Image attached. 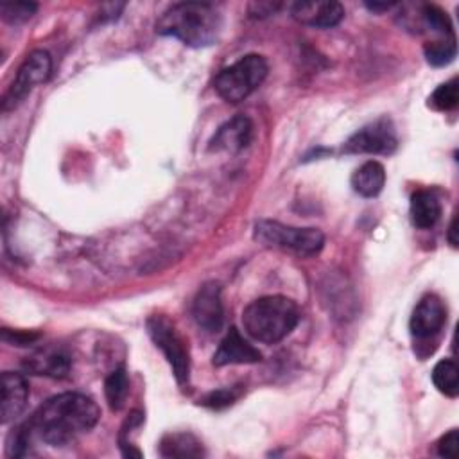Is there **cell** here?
Segmentation results:
<instances>
[{
	"instance_id": "29",
	"label": "cell",
	"mask_w": 459,
	"mask_h": 459,
	"mask_svg": "<svg viewBox=\"0 0 459 459\" xmlns=\"http://www.w3.org/2000/svg\"><path fill=\"white\" fill-rule=\"evenodd\" d=\"M366 8H368L370 12H373V13H382V12L391 10L393 4H386V3H384V4H380V3H373V4H371V3H368Z\"/></svg>"
},
{
	"instance_id": "16",
	"label": "cell",
	"mask_w": 459,
	"mask_h": 459,
	"mask_svg": "<svg viewBox=\"0 0 459 459\" xmlns=\"http://www.w3.org/2000/svg\"><path fill=\"white\" fill-rule=\"evenodd\" d=\"M386 185V169L382 164L371 160L362 164L352 174V189L362 198H377Z\"/></svg>"
},
{
	"instance_id": "22",
	"label": "cell",
	"mask_w": 459,
	"mask_h": 459,
	"mask_svg": "<svg viewBox=\"0 0 459 459\" xmlns=\"http://www.w3.org/2000/svg\"><path fill=\"white\" fill-rule=\"evenodd\" d=\"M421 21L425 24L427 30L441 35L443 38H448V37H454V31H452V22L448 19V15L434 6V4H425L421 6Z\"/></svg>"
},
{
	"instance_id": "6",
	"label": "cell",
	"mask_w": 459,
	"mask_h": 459,
	"mask_svg": "<svg viewBox=\"0 0 459 459\" xmlns=\"http://www.w3.org/2000/svg\"><path fill=\"white\" fill-rule=\"evenodd\" d=\"M148 332L157 348H160L171 364L174 377L180 384H189L191 378V355L183 337L174 325L164 316H151L148 319Z\"/></svg>"
},
{
	"instance_id": "19",
	"label": "cell",
	"mask_w": 459,
	"mask_h": 459,
	"mask_svg": "<svg viewBox=\"0 0 459 459\" xmlns=\"http://www.w3.org/2000/svg\"><path fill=\"white\" fill-rule=\"evenodd\" d=\"M432 382L439 393L454 398L459 393V370L452 359L439 361L432 370Z\"/></svg>"
},
{
	"instance_id": "3",
	"label": "cell",
	"mask_w": 459,
	"mask_h": 459,
	"mask_svg": "<svg viewBox=\"0 0 459 459\" xmlns=\"http://www.w3.org/2000/svg\"><path fill=\"white\" fill-rule=\"evenodd\" d=\"M300 310L285 296H264L251 302L242 312V325L255 341L275 344L285 339L298 325Z\"/></svg>"
},
{
	"instance_id": "23",
	"label": "cell",
	"mask_w": 459,
	"mask_h": 459,
	"mask_svg": "<svg viewBox=\"0 0 459 459\" xmlns=\"http://www.w3.org/2000/svg\"><path fill=\"white\" fill-rule=\"evenodd\" d=\"M457 103H459V87L455 78L439 85L429 98V105L438 112H450L457 106Z\"/></svg>"
},
{
	"instance_id": "27",
	"label": "cell",
	"mask_w": 459,
	"mask_h": 459,
	"mask_svg": "<svg viewBox=\"0 0 459 459\" xmlns=\"http://www.w3.org/2000/svg\"><path fill=\"white\" fill-rule=\"evenodd\" d=\"M280 10V4H276V3H255V4H251L250 6V12H251V15L253 17H269V15H273V13H276Z\"/></svg>"
},
{
	"instance_id": "5",
	"label": "cell",
	"mask_w": 459,
	"mask_h": 459,
	"mask_svg": "<svg viewBox=\"0 0 459 459\" xmlns=\"http://www.w3.org/2000/svg\"><path fill=\"white\" fill-rule=\"evenodd\" d=\"M268 64L259 55H248L234 65L223 69L214 81V89L226 103H241L250 98L268 78Z\"/></svg>"
},
{
	"instance_id": "9",
	"label": "cell",
	"mask_w": 459,
	"mask_h": 459,
	"mask_svg": "<svg viewBox=\"0 0 459 459\" xmlns=\"http://www.w3.org/2000/svg\"><path fill=\"white\" fill-rule=\"evenodd\" d=\"M445 321L446 310L443 302L436 294H427L414 307L409 328L416 341H427L441 332Z\"/></svg>"
},
{
	"instance_id": "12",
	"label": "cell",
	"mask_w": 459,
	"mask_h": 459,
	"mask_svg": "<svg viewBox=\"0 0 459 459\" xmlns=\"http://www.w3.org/2000/svg\"><path fill=\"white\" fill-rule=\"evenodd\" d=\"M291 15L303 26L330 30L336 28L344 19V8L339 3H296L291 6Z\"/></svg>"
},
{
	"instance_id": "4",
	"label": "cell",
	"mask_w": 459,
	"mask_h": 459,
	"mask_svg": "<svg viewBox=\"0 0 459 459\" xmlns=\"http://www.w3.org/2000/svg\"><path fill=\"white\" fill-rule=\"evenodd\" d=\"M253 239L262 246L296 253L300 257H314L325 244V235L318 228H296L271 219L255 223Z\"/></svg>"
},
{
	"instance_id": "11",
	"label": "cell",
	"mask_w": 459,
	"mask_h": 459,
	"mask_svg": "<svg viewBox=\"0 0 459 459\" xmlns=\"http://www.w3.org/2000/svg\"><path fill=\"white\" fill-rule=\"evenodd\" d=\"M253 139V124L248 117L237 115L226 121L212 137L208 149L216 153H241Z\"/></svg>"
},
{
	"instance_id": "10",
	"label": "cell",
	"mask_w": 459,
	"mask_h": 459,
	"mask_svg": "<svg viewBox=\"0 0 459 459\" xmlns=\"http://www.w3.org/2000/svg\"><path fill=\"white\" fill-rule=\"evenodd\" d=\"M192 316L198 323L200 328L205 332H219L225 323V309H223V300H221V285L216 282L205 284L192 305Z\"/></svg>"
},
{
	"instance_id": "18",
	"label": "cell",
	"mask_w": 459,
	"mask_h": 459,
	"mask_svg": "<svg viewBox=\"0 0 459 459\" xmlns=\"http://www.w3.org/2000/svg\"><path fill=\"white\" fill-rule=\"evenodd\" d=\"M26 368L37 375L64 378L71 370V359L62 352H44L40 355L31 357L26 362Z\"/></svg>"
},
{
	"instance_id": "7",
	"label": "cell",
	"mask_w": 459,
	"mask_h": 459,
	"mask_svg": "<svg viewBox=\"0 0 459 459\" xmlns=\"http://www.w3.org/2000/svg\"><path fill=\"white\" fill-rule=\"evenodd\" d=\"M53 71V60L47 51H33L17 72L13 85L3 99V110L17 108L38 85L46 83Z\"/></svg>"
},
{
	"instance_id": "14",
	"label": "cell",
	"mask_w": 459,
	"mask_h": 459,
	"mask_svg": "<svg viewBox=\"0 0 459 459\" xmlns=\"http://www.w3.org/2000/svg\"><path fill=\"white\" fill-rule=\"evenodd\" d=\"M260 361L262 353L253 344H250L237 328H230L212 359L214 366L217 368L228 364H255Z\"/></svg>"
},
{
	"instance_id": "2",
	"label": "cell",
	"mask_w": 459,
	"mask_h": 459,
	"mask_svg": "<svg viewBox=\"0 0 459 459\" xmlns=\"http://www.w3.org/2000/svg\"><path fill=\"white\" fill-rule=\"evenodd\" d=\"M157 33L173 37L183 46L203 49L219 42L223 33V17L210 6L201 3H182L171 6L157 24Z\"/></svg>"
},
{
	"instance_id": "17",
	"label": "cell",
	"mask_w": 459,
	"mask_h": 459,
	"mask_svg": "<svg viewBox=\"0 0 459 459\" xmlns=\"http://www.w3.org/2000/svg\"><path fill=\"white\" fill-rule=\"evenodd\" d=\"M160 454L164 457H201L205 455V450L194 434L174 432L162 438Z\"/></svg>"
},
{
	"instance_id": "8",
	"label": "cell",
	"mask_w": 459,
	"mask_h": 459,
	"mask_svg": "<svg viewBox=\"0 0 459 459\" xmlns=\"http://www.w3.org/2000/svg\"><path fill=\"white\" fill-rule=\"evenodd\" d=\"M398 139L395 126L389 119H377L353 133L343 151L346 155H393L396 151Z\"/></svg>"
},
{
	"instance_id": "1",
	"label": "cell",
	"mask_w": 459,
	"mask_h": 459,
	"mask_svg": "<svg viewBox=\"0 0 459 459\" xmlns=\"http://www.w3.org/2000/svg\"><path fill=\"white\" fill-rule=\"evenodd\" d=\"M98 404L81 393H62L44 402L28 423L33 438L65 446L92 430L99 421Z\"/></svg>"
},
{
	"instance_id": "13",
	"label": "cell",
	"mask_w": 459,
	"mask_h": 459,
	"mask_svg": "<svg viewBox=\"0 0 459 459\" xmlns=\"http://www.w3.org/2000/svg\"><path fill=\"white\" fill-rule=\"evenodd\" d=\"M30 396V384L22 373H3V396H0V416L3 423L15 421L26 409Z\"/></svg>"
},
{
	"instance_id": "30",
	"label": "cell",
	"mask_w": 459,
	"mask_h": 459,
	"mask_svg": "<svg viewBox=\"0 0 459 459\" xmlns=\"http://www.w3.org/2000/svg\"><path fill=\"white\" fill-rule=\"evenodd\" d=\"M448 242L455 248L457 246V239H455V219H452L450 226H448Z\"/></svg>"
},
{
	"instance_id": "20",
	"label": "cell",
	"mask_w": 459,
	"mask_h": 459,
	"mask_svg": "<svg viewBox=\"0 0 459 459\" xmlns=\"http://www.w3.org/2000/svg\"><path fill=\"white\" fill-rule=\"evenodd\" d=\"M128 393H130V377L124 368H117L106 377V382H105V395H106L108 405L114 411H121L126 404Z\"/></svg>"
},
{
	"instance_id": "26",
	"label": "cell",
	"mask_w": 459,
	"mask_h": 459,
	"mask_svg": "<svg viewBox=\"0 0 459 459\" xmlns=\"http://www.w3.org/2000/svg\"><path fill=\"white\" fill-rule=\"evenodd\" d=\"M457 445H459V434L455 429H452L450 432H446L445 436H441V439L438 441V454L441 457H454L457 452Z\"/></svg>"
},
{
	"instance_id": "21",
	"label": "cell",
	"mask_w": 459,
	"mask_h": 459,
	"mask_svg": "<svg viewBox=\"0 0 459 459\" xmlns=\"http://www.w3.org/2000/svg\"><path fill=\"white\" fill-rule=\"evenodd\" d=\"M427 64L432 67H445L448 64L454 62L455 58V38L448 37V38H441V40H434L425 44L423 47Z\"/></svg>"
},
{
	"instance_id": "28",
	"label": "cell",
	"mask_w": 459,
	"mask_h": 459,
	"mask_svg": "<svg viewBox=\"0 0 459 459\" xmlns=\"http://www.w3.org/2000/svg\"><path fill=\"white\" fill-rule=\"evenodd\" d=\"M35 339H38V336L37 334H22V332H13V337H10V336H4V341H8V343H15V344H30V343H33Z\"/></svg>"
},
{
	"instance_id": "25",
	"label": "cell",
	"mask_w": 459,
	"mask_h": 459,
	"mask_svg": "<svg viewBox=\"0 0 459 459\" xmlns=\"http://www.w3.org/2000/svg\"><path fill=\"white\" fill-rule=\"evenodd\" d=\"M239 396H241L239 387H223V389H217V391H212L210 395H207L201 404L210 409H225V407L232 405Z\"/></svg>"
},
{
	"instance_id": "15",
	"label": "cell",
	"mask_w": 459,
	"mask_h": 459,
	"mask_svg": "<svg viewBox=\"0 0 459 459\" xmlns=\"http://www.w3.org/2000/svg\"><path fill=\"white\" fill-rule=\"evenodd\" d=\"M411 221L420 230L432 228L441 217V203L432 191H416L411 198Z\"/></svg>"
},
{
	"instance_id": "24",
	"label": "cell",
	"mask_w": 459,
	"mask_h": 459,
	"mask_svg": "<svg viewBox=\"0 0 459 459\" xmlns=\"http://www.w3.org/2000/svg\"><path fill=\"white\" fill-rule=\"evenodd\" d=\"M38 6L35 3H4L0 4V17L10 24H22L37 13Z\"/></svg>"
}]
</instances>
